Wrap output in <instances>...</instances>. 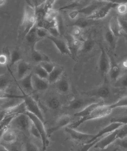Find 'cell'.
<instances>
[{
	"mask_svg": "<svg viewBox=\"0 0 127 151\" xmlns=\"http://www.w3.org/2000/svg\"><path fill=\"white\" fill-rule=\"evenodd\" d=\"M118 130L111 133L106 136L103 137L101 139H99V141L94 146V149L97 150H102L113 144L117 139Z\"/></svg>",
	"mask_w": 127,
	"mask_h": 151,
	"instance_id": "9c48e42d",
	"label": "cell"
},
{
	"mask_svg": "<svg viewBox=\"0 0 127 151\" xmlns=\"http://www.w3.org/2000/svg\"><path fill=\"white\" fill-rule=\"evenodd\" d=\"M29 133L32 137H35L36 139H40L41 141V136H40V133L38 131L37 127H36L35 125L32 123L30 130H29Z\"/></svg>",
	"mask_w": 127,
	"mask_h": 151,
	"instance_id": "f6af8a7d",
	"label": "cell"
},
{
	"mask_svg": "<svg viewBox=\"0 0 127 151\" xmlns=\"http://www.w3.org/2000/svg\"><path fill=\"white\" fill-rule=\"evenodd\" d=\"M32 121L28 116L25 114H21L13 117L9 122L8 127L23 132H28L32 124Z\"/></svg>",
	"mask_w": 127,
	"mask_h": 151,
	"instance_id": "277c9868",
	"label": "cell"
},
{
	"mask_svg": "<svg viewBox=\"0 0 127 151\" xmlns=\"http://www.w3.org/2000/svg\"><path fill=\"white\" fill-rule=\"evenodd\" d=\"M9 56L2 53L0 54V65L7 66L9 65Z\"/></svg>",
	"mask_w": 127,
	"mask_h": 151,
	"instance_id": "7dc6e473",
	"label": "cell"
},
{
	"mask_svg": "<svg viewBox=\"0 0 127 151\" xmlns=\"http://www.w3.org/2000/svg\"><path fill=\"white\" fill-rule=\"evenodd\" d=\"M33 75V73H30L21 80H19V85L17 84V86H19L26 93L32 92L34 91L32 85Z\"/></svg>",
	"mask_w": 127,
	"mask_h": 151,
	"instance_id": "d6986e66",
	"label": "cell"
},
{
	"mask_svg": "<svg viewBox=\"0 0 127 151\" xmlns=\"http://www.w3.org/2000/svg\"><path fill=\"white\" fill-rule=\"evenodd\" d=\"M30 69V65L26 61L21 60L17 65V76L19 80H21L24 77L30 73L28 71Z\"/></svg>",
	"mask_w": 127,
	"mask_h": 151,
	"instance_id": "ffe728a7",
	"label": "cell"
},
{
	"mask_svg": "<svg viewBox=\"0 0 127 151\" xmlns=\"http://www.w3.org/2000/svg\"><path fill=\"white\" fill-rule=\"evenodd\" d=\"M79 14V13L78 12V10H73L68 14V17L69 19L74 20L76 19Z\"/></svg>",
	"mask_w": 127,
	"mask_h": 151,
	"instance_id": "db71d44e",
	"label": "cell"
},
{
	"mask_svg": "<svg viewBox=\"0 0 127 151\" xmlns=\"http://www.w3.org/2000/svg\"><path fill=\"white\" fill-rule=\"evenodd\" d=\"M26 106L23 101L13 106L4 109L3 115L4 117H11L26 113Z\"/></svg>",
	"mask_w": 127,
	"mask_h": 151,
	"instance_id": "8fae6325",
	"label": "cell"
},
{
	"mask_svg": "<svg viewBox=\"0 0 127 151\" xmlns=\"http://www.w3.org/2000/svg\"><path fill=\"white\" fill-rule=\"evenodd\" d=\"M104 103V101L98 102H95L88 104V106L82 109V110L78 111L77 112L75 113L74 116L77 117H79L80 118H84L86 116H88L92 110H94L95 109L99 106L100 104Z\"/></svg>",
	"mask_w": 127,
	"mask_h": 151,
	"instance_id": "603a6c76",
	"label": "cell"
},
{
	"mask_svg": "<svg viewBox=\"0 0 127 151\" xmlns=\"http://www.w3.org/2000/svg\"><path fill=\"white\" fill-rule=\"evenodd\" d=\"M105 38L106 39L107 42L108 43L109 45L112 48H115V36L113 35V34L109 30L105 34Z\"/></svg>",
	"mask_w": 127,
	"mask_h": 151,
	"instance_id": "d590c367",
	"label": "cell"
},
{
	"mask_svg": "<svg viewBox=\"0 0 127 151\" xmlns=\"http://www.w3.org/2000/svg\"><path fill=\"white\" fill-rule=\"evenodd\" d=\"M101 49V54L99 61V68L101 75H104L109 73L110 69V59L106 50L100 45Z\"/></svg>",
	"mask_w": 127,
	"mask_h": 151,
	"instance_id": "4fadbf2b",
	"label": "cell"
},
{
	"mask_svg": "<svg viewBox=\"0 0 127 151\" xmlns=\"http://www.w3.org/2000/svg\"><path fill=\"white\" fill-rule=\"evenodd\" d=\"M63 68H62L61 67L55 66L54 70L48 74L47 81L50 85L56 83L61 78V76L63 75Z\"/></svg>",
	"mask_w": 127,
	"mask_h": 151,
	"instance_id": "7402d4cb",
	"label": "cell"
},
{
	"mask_svg": "<svg viewBox=\"0 0 127 151\" xmlns=\"http://www.w3.org/2000/svg\"><path fill=\"white\" fill-rule=\"evenodd\" d=\"M114 143L127 150V137L123 139H117Z\"/></svg>",
	"mask_w": 127,
	"mask_h": 151,
	"instance_id": "681fc988",
	"label": "cell"
},
{
	"mask_svg": "<svg viewBox=\"0 0 127 151\" xmlns=\"http://www.w3.org/2000/svg\"><path fill=\"white\" fill-rule=\"evenodd\" d=\"M118 149H119L118 146L117 145H115V143H113V144L110 145V146H108L105 149H102V150H98V151H117Z\"/></svg>",
	"mask_w": 127,
	"mask_h": 151,
	"instance_id": "f907efd6",
	"label": "cell"
},
{
	"mask_svg": "<svg viewBox=\"0 0 127 151\" xmlns=\"http://www.w3.org/2000/svg\"><path fill=\"white\" fill-rule=\"evenodd\" d=\"M112 111L113 109L111 108L110 105H106L104 102L96 107L88 116L84 118H80L79 120L73 123L70 127L76 129L82 124L83 123L88 121L106 117L110 114Z\"/></svg>",
	"mask_w": 127,
	"mask_h": 151,
	"instance_id": "6da1fadb",
	"label": "cell"
},
{
	"mask_svg": "<svg viewBox=\"0 0 127 151\" xmlns=\"http://www.w3.org/2000/svg\"><path fill=\"white\" fill-rule=\"evenodd\" d=\"M0 151H11L2 144H0Z\"/></svg>",
	"mask_w": 127,
	"mask_h": 151,
	"instance_id": "11a10c76",
	"label": "cell"
},
{
	"mask_svg": "<svg viewBox=\"0 0 127 151\" xmlns=\"http://www.w3.org/2000/svg\"><path fill=\"white\" fill-rule=\"evenodd\" d=\"M6 1L4 0H0V7H2L4 5L6 4Z\"/></svg>",
	"mask_w": 127,
	"mask_h": 151,
	"instance_id": "6f0895ef",
	"label": "cell"
},
{
	"mask_svg": "<svg viewBox=\"0 0 127 151\" xmlns=\"http://www.w3.org/2000/svg\"><path fill=\"white\" fill-rule=\"evenodd\" d=\"M117 139H123L127 137V125L122 126L118 129Z\"/></svg>",
	"mask_w": 127,
	"mask_h": 151,
	"instance_id": "7bdbcfd3",
	"label": "cell"
},
{
	"mask_svg": "<svg viewBox=\"0 0 127 151\" xmlns=\"http://www.w3.org/2000/svg\"><path fill=\"white\" fill-rule=\"evenodd\" d=\"M23 96L12 94L6 91L0 90V100L1 99H22L23 100Z\"/></svg>",
	"mask_w": 127,
	"mask_h": 151,
	"instance_id": "d6a6232c",
	"label": "cell"
},
{
	"mask_svg": "<svg viewBox=\"0 0 127 151\" xmlns=\"http://www.w3.org/2000/svg\"><path fill=\"white\" fill-rule=\"evenodd\" d=\"M47 38L52 41L61 55H67L72 58V55L67 42L58 37H55L51 35L48 36Z\"/></svg>",
	"mask_w": 127,
	"mask_h": 151,
	"instance_id": "7c38bea8",
	"label": "cell"
},
{
	"mask_svg": "<svg viewBox=\"0 0 127 151\" xmlns=\"http://www.w3.org/2000/svg\"><path fill=\"white\" fill-rule=\"evenodd\" d=\"M123 125L118 123H110L109 125L106 126V127H104L102 130H100L97 134L95 135L94 137L88 143L95 141V140L99 139L100 137H103L106 134H109L115 131V130H118V129H119Z\"/></svg>",
	"mask_w": 127,
	"mask_h": 151,
	"instance_id": "2e32d148",
	"label": "cell"
},
{
	"mask_svg": "<svg viewBox=\"0 0 127 151\" xmlns=\"http://www.w3.org/2000/svg\"><path fill=\"white\" fill-rule=\"evenodd\" d=\"M85 94L92 97H96L102 99L108 98L110 94V89L109 86L108 82L107 79H105L103 84L99 88L94 90L85 92Z\"/></svg>",
	"mask_w": 127,
	"mask_h": 151,
	"instance_id": "ba28073f",
	"label": "cell"
},
{
	"mask_svg": "<svg viewBox=\"0 0 127 151\" xmlns=\"http://www.w3.org/2000/svg\"><path fill=\"white\" fill-rule=\"evenodd\" d=\"M110 106L113 110L117 108L127 106V96L123 97L122 98L118 100L115 104L110 105Z\"/></svg>",
	"mask_w": 127,
	"mask_h": 151,
	"instance_id": "8d00e7d4",
	"label": "cell"
},
{
	"mask_svg": "<svg viewBox=\"0 0 127 151\" xmlns=\"http://www.w3.org/2000/svg\"><path fill=\"white\" fill-rule=\"evenodd\" d=\"M80 5V1H74L73 3H71L69 4L66 5L65 6H64L63 7L59 8L58 9H57L56 10L58 11H61V10H64V9H71L73 8H75V7H78Z\"/></svg>",
	"mask_w": 127,
	"mask_h": 151,
	"instance_id": "c3c4849f",
	"label": "cell"
},
{
	"mask_svg": "<svg viewBox=\"0 0 127 151\" xmlns=\"http://www.w3.org/2000/svg\"><path fill=\"white\" fill-rule=\"evenodd\" d=\"M88 25V22L87 21V19L81 17L76 19L75 22L74 23L73 26H77L78 27L84 29L86 28Z\"/></svg>",
	"mask_w": 127,
	"mask_h": 151,
	"instance_id": "74e56055",
	"label": "cell"
},
{
	"mask_svg": "<svg viewBox=\"0 0 127 151\" xmlns=\"http://www.w3.org/2000/svg\"><path fill=\"white\" fill-rule=\"evenodd\" d=\"M119 21L123 32L127 34V19H119Z\"/></svg>",
	"mask_w": 127,
	"mask_h": 151,
	"instance_id": "816d5d0a",
	"label": "cell"
},
{
	"mask_svg": "<svg viewBox=\"0 0 127 151\" xmlns=\"http://www.w3.org/2000/svg\"><path fill=\"white\" fill-rule=\"evenodd\" d=\"M123 68L125 69L126 70H127V59L123 61Z\"/></svg>",
	"mask_w": 127,
	"mask_h": 151,
	"instance_id": "9f6ffc18",
	"label": "cell"
},
{
	"mask_svg": "<svg viewBox=\"0 0 127 151\" xmlns=\"http://www.w3.org/2000/svg\"><path fill=\"white\" fill-rule=\"evenodd\" d=\"M66 38L67 39V42L68 44V47L72 55V58L75 59L78 52L81 51L82 50L83 41L74 38L71 35L69 38L68 37Z\"/></svg>",
	"mask_w": 127,
	"mask_h": 151,
	"instance_id": "9a60e30c",
	"label": "cell"
},
{
	"mask_svg": "<svg viewBox=\"0 0 127 151\" xmlns=\"http://www.w3.org/2000/svg\"><path fill=\"white\" fill-rule=\"evenodd\" d=\"M109 31L113 33L115 37H119L121 35L123 31L120 25L119 18L116 15H114L111 17L109 22Z\"/></svg>",
	"mask_w": 127,
	"mask_h": 151,
	"instance_id": "e0dca14e",
	"label": "cell"
},
{
	"mask_svg": "<svg viewBox=\"0 0 127 151\" xmlns=\"http://www.w3.org/2000/svg\"><path fill=\"white\" fill-rule=\"evenodd\" d=\"M26 114L31 119L32 122L37 127L38 131L40 133L41 136V142L42 143L43 151H46L50 144L48 139V135L47 133V130L45 129L44 122L38 118V116L34 115L28 112H26Z\"/></svg>",
	"mask_w": 127,
	"mask_h": 151,
	"instance_id": "5b68a950",
	"label": "cell"
},
{
	"mask_svg": "<svg viewBox=\"0 0 127 151\" xmlns=\"http://www.w3.org/2000/svg\"><path fill=\"white\" fill-rule=\"evenodd\" d=\"M18 87L22 93V95L23 96V101L25 104L27 112H28L38 116V118L40 119V120L44 123L45 119L44 114L40 108L39 105L38 104L37 102L31 96L24 92L19 86Z\"/></svg>",
	"mask_w": 127,
	"mask_h": 151,
	"instance_id": "3957f363",
	"label": "cell"
},
{
	"mask_svg": "<svg viewBox=\"0 0 127 151\" xmlns=\"http://www.w3.org/2000/svg\"><path fill=\"white\" fill-rule=\"evenodd\" d=\"M118 14L124 15L127 14V2H119L117 6L115 7Z\"/></svg>",
	"mask_w": 127,
	"mask_h": 151,
	"instance_id": "60d3db41",
	"label": "cell"
},
{
	"mask_svg": "<svg viewBox=\"0 0 127 151\" xmlns=\"http://www.w3.org/2000/svg\"><path fill=\"white\" fill-rule=\"evenodd\" d=\"M22 59L21 54L18 50H14L12 51L9 56V66H13L15 64H17Z\"/></svg>",
	"mask_w": 127,
	"mask_h": 151,
	"instance_id": "f1b7e54d",
	"label": "cell"
},
{
	"mask_svg": "<svg viewBox=\"0 0 127 151\" xmlns=\"http://www.w3.org/2000/svg\"><path fill=\"white\" fill-rule=\"evenodd\" d=\"M36 28H37L36 26H35L27 33V34L25 36L26 40L28 42V44L30 45L31 48H35V47L36 44H37V42H38L40 40L37 35Z\"/></svg>",
	"mask_w": 127,
	"mask_h": 151,
	"instance_id": "cb8c5ba5",
	"label": "cell"
},
{
	"mask_svg": "<svg viewBox=\"0 0 127 151\" xmlns=\"http://www.w3.org/2000/svg\"><path fill=\"white\" fill-rule=\"evenodd\" d=\"M3 111H4V110H3L2 108V107L0 106V116H3L4 117V116H3Z\"/></svg>",
	"mask_w": 127,
	"mask_h": 151,
	"instance_id": "680465c9",
	"label": "cell"
},
{
	"mask_svg": "<svg viewBox=\"0 0 127 151\" xmlns=\"http://www.w3.org/2000/svg\"><path fill=\"white\" fill-rule=\"evenodd\" d=\"M95 40L91 38H88L86 40L83 41L82 48L81 51L84 52H91L94 47Z\"/></svg>",
	"mask_w": 127,
	"mask_h": 151,
	"instance_id": "4dcf8cb0",
	"label": "cell"
},
{
	"mask_svg": "<svg viewBox=\"0 0 127 151\" xmlns=\"http://www.w3.org/2000/svg\"><path fill=\"white\" fill-rule=\"evenodd\" d=\"M10 85V80L5 75H0V90L6 91Z\"/></svg>",
	"mask_w": 127,
	"mask_h": 151,
	"instance_id": "836d02e7",
	"label": "cell"
},
{
	"mask_svg": "<svg viewBox=\"0 0 127 151\" xmlns=\"http://www.w3.org/2000/svg\"><path fill=\"white\" fill-rule=\"evenodd\" d=\"M85 104L86 102L82 99H74L69 102V103L66 106V108L71 110H76L82 108V107L85 106Z\"/></svg>",
	"mask_w": 127,
	"mask_h": 151,
	"instance_id": "83f0119b",
	"label": "cell"
},
{
	"mask_svg": "<svg viewBox=\"0 0 127 151\" xmlns=\"http://www.w3.org/2000/svg\"><path fill=\"white\" fill-rule=\"evenodd\" d=\"M65 131L72 139L79 142H85V143L89 142L95 135L79 132L76 130V129L67 127H65Z\"/></svg>",
	"mask_w": 127,
	"mask_h": 151,
	"instance_id": "52a82bcc",
	"label": "cell"
},
{
	"mask_svg": "<svg viewBox=\"0 0 127 151\" xmlns=\"http://www.w3.org/2000/svg\"><path fill=\"white\" fill-rule=\"evenodd\" d=\"M32 53V58L34 61L36 63H38L39 64L45 61H51L49 57L44 54H43L40 52L38 51L35 48H31Z\"/></svg>",
	"mask_w": 127,
	"mask_h": 151,
	"instance_id": "484cf974",
	"label": "cell"
},
{
	"mask_svg": "<svg viewBox=\"0 0 127 151\" xmlns=\"http://www.w3.org/2000/svg\"><path fill=\"white\" fill-rule=\"evenodd\" d=\"M39 64L44 69V70L48 74L51 73L55 67V66L53 63H52L51 61H45V62L40 63Z\"/></svg>",
	"mask_w": 127,
	"mask_h": 151,
	"instance_id": "f35d334b",
	"label": "cell"
},
{
	"mask_svg": "<svg viewBox=\"0 0 127 151\" xmlns=\"http://www.w3.org/2000/svg\"><path fill=\"white\" fill-rule=\"evenodd\" d=\"M119 86L122 87L127 88V73L119 81Z\"/></svg>",
	"mask_w": 127,
	"mask_h": 151,
	"instance_id": "f5cc1de1",
	"label": "cell"
},
{
	"mask_svg": "<svg viewBox=\"0 0 127 151\" xmlns=\"http://www.w3.org/2000/svg\"><path fill=\"white\" fill-rule=\"evenodd\" d=\"M89 151H96V150H95V149H94V147H92V148L90 149Z\"/></svg>",
	"mask_w": 127,
	"mask_h": 151,
	"instance_id": "94428289",
	"label": "cell"
},
{
	"mask_svg": "<svg viewBox=\"0 0 127 151\" xmlns=\"http://www.w3.org/2000/svg\"><path fill=\"white\" fill-rule=\"evenodd\" d=\"M32 85L34 90L37 91H44L48 88L50 83L47 80L39 78L37 76L33 75Z\"/></svg>",
	"mask_w": 127,
	"mask_h": 151,
	"instance_id": "ac0fdd59",
	"label": "cell"
},
{
	"mask_svg": "<svg viewBox=\"0 0 127 151\" xmlns=\"http://www.w3.org/2000/svg\"><path fill=\"white\" fill-rule=\"evenodd\" d=\"M24 151H39V149L33 142L28 141L24 144Z\"/></svg>",
	"mask_w": 127,
	"mask_h": 151,
	"instance_id": "b9f144b4",
	"label": "cell"
},
{
	"mask_svg": "<svg viewBox=\"0 0 127 151\" xmlns=\"http://www.w3.org/2000/svg\"><path fill=\"white\" fill-rule=\"evenodd\" d=\"M118 123L123 125H127V115L119 116L113 118L110 120V123Z\"/></svg>",
	"mask_w": 127,
	"mask_h": 151,
	"instance_id": "ee69618b",
	"label": "cell"
},
{
	"mask_svg": "<svg viewBox=\"0 0 127 151\" xmlns=\"http://www.w3.org/2000/svg\"><path fill=\"white\" fill-rule=\"evenodd\" d=\"M72 118L69 114H63L57 119L55 125L47 130L48 135L53 134L54 133L63 127H66L71 124Z\"/></svg>",
	"mask_w": 127,
	"mask_h": 151,
	"instance_id": "30bf717a",
	"label": "cell"
},
{
	"mask_svg": "<svg viewBox=\"0 0 127 151\" xmlns=\"http://www.w3.org/2000/svg\"><path fill=\"white\" fill-rule=\"evenodd\" d=\"M55 84L56 89L61 93H67L70 90V84L66 78H61Z\"/></svg>",
	"mask_w": 127,
	"mask_h": 151,
	"instance_id": "d4e9b609",
	"label": "cell"
},
{
	"mask_svg": "<svg viewBox=\"0 0 127 151\" xmlns=\"http://www.w3.org/2000/svg\"><path fill=\"white\" fill-rule=\"evenodd\" d=\"M98 2H98V3L94 2L93 3H91L82 9H79V13L86 15L87 17L89 16L97 9H98L100 6H101V4L100 3H98Z\"/></svg>",
	"mask_w": 127,
	"mask_h": 151,
	"instance_id": "4316f807",
	"label": "cell"
},
{
	"mask_svg": "<svg viewBox=\"0 0 127 151\" xmlns=\"http://www.w3.org/2000/svg\"><path fill=\"white\" fill-rule=\"evenodd\" d=\"M82 29L77 26H73L71 35L75 39L84 41L85 40L82 37Z\"/></svg>",
	"mask_w": 127,
	"mask_h": 151,
	"instance_id": "e575fe53",
	"label": "cell"
},
{
	"mask_svg": "<svg viewBox=\"0 0 127 151\" xmlns=\"http://www.w3.org/2000/svg\"><path fill=\"white\" fill-rule=\"evenodd\" d=\"M99 139L95 140V141L88 143H85L82 145H81L78 149H77V151H89L90 149L92 148V147L95 146V145L96 144L97 142L99 141Z\"/></svg>",
	"mask_w": 127,
	"mask_h": 151,
	"instance_id": "bcb514c9",
	"label": "cell"
},
{
	"mask_svg": "<svg viewBox=\"0 0 127 151\" xmlns=\"http://www.w3.org/2000/svg\"><path fill=\"white\" fill-rule=\"evenodd\" d=\"M37 18L36 16L35 7L33 5L27 4L25 7L22 27L23 34L25 37L27 33L36 25Z\"/></svg>",
	"mask_w": 127,
	"mask_h": 151,
	"instance_id": "7a4b0ae2",
	"label": "cell"
},
{
	"mask_svg": "<svg viewBox=\"0 0 127 151\" xmlns=\"http://www.w3.org/2000/svg\"><path fill=\"white\" fill-rule=\"evenodd\" d=\"M118 4L119 2L107 1L105 4L100 6L92 14L87 17L86 19L90 20H99L104 19L108 15L111 9L117 7Z\"/></svg>",
	"mask_w": 127,
	"mask_h": 151,
	"instance_id": "8992f818",
	"label": "cell"
},
{
	"mask_svg": "<svg viewBox=\"0 0 127 151\" xmlns=\"http://www.w3.org/2000/svg\"><path fill=\"white\" fill-rule=\"evenodd\" d=\"M36 34L39 39L42 40L43 38H47L48 36L50 35V33L46 28L43 27L36 28Z\"/></svg>",
	"mask_w": 127,
	"mask_h": 151,
	"instance_id": "ab89813d",
	"label": "cell"
},
{
	"mask_svg": "<svg viewBox=\"0 0 127 151\" xmlns=\"http://www.w3.org/2000/svg\"><path fill=\"white\" fill-rule=\"evenodd\" d=\"M17 138V134L14 132V130L7 127L3 133L1 141H3L6 144H12L16 142Z\"/></svg>",
	"mask_w": 127,
	"mask_h": 151,
	"instance_id": "44dd1931",
	"label": "cell"
},
{
	"mask_svg": "<svg viewBox=\"0 0 127 151\" xmlns=\"http://www.w3.org/2000/svg\"><path fill=\"white\" fill-rule=\"evenodd\" d=\"M106 52L108 55L109 59H110V69L109 71V75L110 76L111 79L113 81H117L118 79H119L120 73H121V69L120 67L119 66L115 59L114 58L113 54L111 53L110 51L107 50Z\"/></svg>",
	"mask_w": 127,
	"mask_h": 151,
	"instance_id": "5bb4252c",
	"label": "cell"
},
{
	"mask_svg": "<svg viewBox=\"0 0 127 151\" xmlns=\"http://www.w3.org/2000/svg\"><path fill=\"white\" fill-rule=\"evenodd\" d=\"M47 106L51 110H57L61 106V102L57 97H51L47 100Z\"/></svg>",
	"mask_w": 127,
	"mask_h": 151,
	"instance_id": "1f68e13d",
	"label": "cell"
},
{
	"mask_svg": "<svg viewBox=\"0 0 127 151\" xmlns=\"http://www.w3.org/2000/svg\"><path fill=\"white\" fill-rule=\"evenodd\" d=\"M33 73L35 75L37 76L39 78H42L43 79L47 80L48 77V73L40 65L38 64L34 68Z\"/></svg>",
	"mask_w": 127,
	"mask_h": 151,
	"instance_id": "f546056e",
	"label": "cell"
},
{
	"mask_svg": "<svg viewBox=\"0 0 127 151\" xmlns=\"http://www.w3.org/2000/svg\"><path fill=\"white\" fill-rule=\"evenodd\" d=\"M121 35H123L127 41V34H126V33L123 32V33H122V34H121Z\"/></svg>",
	"mask_w": 127,
	"mask_h": 151,
	"instance_id": "91938a15",
	"label": "cell"
}]
</instances>
